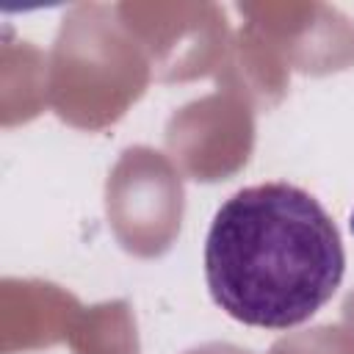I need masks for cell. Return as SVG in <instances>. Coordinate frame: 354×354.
Masks as SVG:
<instances>
[{
    "instance_id": "obj_1",
    "label": "cell",
    "mask_w": 354,
    "mask_h": 354,
    "mask_svg": "<svg viewBox=\"0 0 354 354\" xmlns=\"http://www.w3.org/2000/svg\"><path fill=\"white\" fill-rule=\"evenodd\" d=\"M346 252L324 205L299 185L260 183L235 191L205 238V279L235 321L290 329L340 288Z\"/></svg>"
}]
</instances>
